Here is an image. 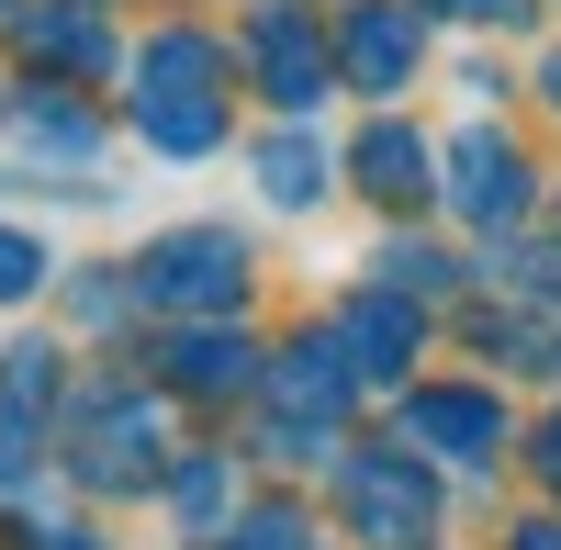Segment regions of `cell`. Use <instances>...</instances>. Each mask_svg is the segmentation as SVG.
<instances>
[{
    "label": "cell",
    "mask_w": 561,
    "mask_h": 550,
    "mask_svg": "<svg viewBox=\"0 0 561 550\" xmlns=\"http://www.w3.org/2000/svg\"><path fill=\"white\" fill-rule=\"evenodd\" d=\"M45 282V259H34V237H0V293H34Z\"/></svg>",
    "instance_id": "1"
}]
</instances>
